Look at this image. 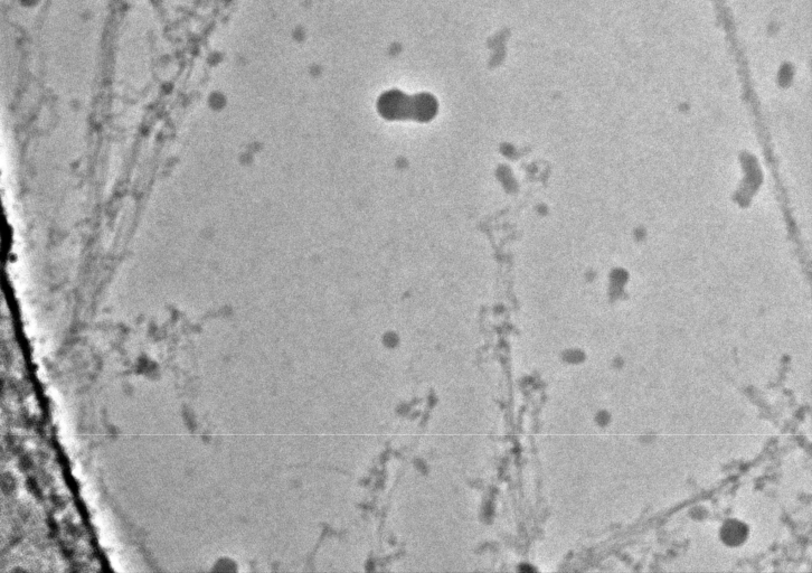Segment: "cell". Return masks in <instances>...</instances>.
<instances>
[{"label":"cell","instance_id":"cell-1","mask_svg":"<svg viewBox=\"0 0 812 573\" xmlns=\"http://www.w3.org/2000/svg\"><path fill=\"white\" fill-rule=\"evenodd\" d=\"M379 109L386 118H417L428 120L436 112V102L429 96L409 98L398 91L386 93L380 102Z\"/></svg>","mask_w":812,"mask_h":573}]
</instances>
